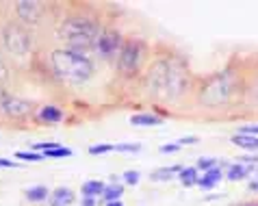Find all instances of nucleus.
Returning <instances> with one entry per match:
<instances>
[{"mask_svg":"<svg viewBox=\"0 0 258 206\" xmlns=\"http://www.w3.org/2000/svg\"><path fill=\"white\" fill-rule=\"evenodd\" d=\"M146 85L150 94L161 100H174L180 98L191 85V74L187 63L178 56H161L154 63H150Z\"/></svg>","mask_w":258,"mask_h":206,"instance_id":"obj_1","label":"nucleus"},{"mask_svg":"<svg viewBox=\"0 0 258 206\" xmlns=\"http://www.w3.org/2000/svg\"><path fill=\"white\" fill-rule=\"evenodd\" d=\"M48 63L52 67V72L66 81L70 85H81L87 83L91 76H94V63L87 54H81L76 50H70V48H54L48 54Z\"/></svg>","mask_w":258,"mask_h":206,"instance_id":"obj_2","label":"nucleus"},{"mask_svg":"<svg viewBox=\"0 0 258 206\" xmlns=\"http://www.w3.org/2000/svg\"><path fill=\"white\" fill-rule=\"evenodd\" d=\"M100 31L102 26L91 16H70L59 26V37L63 39L66 48L85 54L87 50H94Z\"/></svg>","mask_w":258,"mask_h":206,"instance_id":"obj_3","label":"nucleus"},{"mask_svg":"<svg viewBox=\"0 0 258 206\" xmlns=\"http://www.w3.org/2000/svg\"><path fill=\"white\" fill-rule=\"evenodd\" d=\"M236 94L243 96V81H239L234 70H224V72L209 76L200 85L198 100L204 106H224L232 102Z\"/></svg>","mask_w":258,"mask_h":206,"instance_id":"obj_4","label":"nucleus"},{"mask_svg":"<svg viewBox=\"0 0 258 206\" xmlns=\"http://www.w3.org/2000/svg\"><path fill=\"white\" fill-rule=\"evenodd\" d=\"M146 52L148 48L141 39H135V37L126 39L117 56V70L124 76H137L141 72L143 63H146Z\"/></svg>","mask_w":258,"mask_h":206,"instance_id":"obj_5","label":"nucleus"},{"mask_svg":"<svg viewBox=\"0 0 258 206\" xmlns=\"http://www.w3.org/2000/svg\"><path fill=\"white\" fill-rule=\"evenodd\" d=\"M124 37H121V33L117 28L113 26H102V31H100L98 39H96V46L94 50L102 56V59H115L119 56L121 52V46H124Z\"/></svg>","mask_w":258,"mask_h":206,"instance_id":"obj_6","label":"nucleus"},{"mask_svg":"<svg viewBox=\"0 0 258 206\" xmlns=\"http://www.w3.org/2000/svg\"><path fill=\"white\" fill-rule=\"evenodd\" d=\"M5 46L18 56L28 54L31 52V35L22 26H9L5 31Z\"/></svg>","mask_w":258,"mask_h":206,"instance_id":"obj_7","label":"nucleus"},{"mask_svg":"<svg viewBox=\"0 0 258 206\" xmlns=\"http://www.w3.org/2000/svg\"><path fill=\"white\" fill-rule=\"evenodd\" d=\"M3 106L9 117H26L35 111V102L24 100V98H7L3 100Z\"/></svg>","mask_w":258,"mask_h":206,"instance_id":"obj_8","label":"nucleus"},{"mask_svg":"<svg viewBox=\"0 0 258 206\" xmlns=\"http://www.w3.org/2000/svg\"><path fill=\"white\" fill-rule=\"evenodd\" d=\"M18 18L26 24H37L41 20V13H44V5L41 3H18L16 5Z\"/></svg>","mask_w":258,"mask_h":206,"instance_id":"obj_9","label":"nucleus"},{"mask_svg":"<svg viewBox=\"0 0 258 206\" xmlns=\"http://www.w3.org/2000/svg\"><path fill=\"white\" fill-rule=\"evenodd\" d=\"M228 167H230L228 163H219L217 167H213V169H209V172H204V176L198 180V187L204 189V191H211L215 184L224 178V169H228Z\"/></svg>","mask_w":258,"mask_h":206,"instance_id":"obj_10","label":"nucleus"},{"mask_svg":"<svg viewBox=\"0 0 258 206\" xmlns=\"http://www.w3.org/2000/svg\"><path fill=\"white\" fill-rule=\"evenodd\" d=\"M76 200L74 191L68 189V187H59L52 191V195H50V206H72Z\"/></svg>","mask_w":258,"mask_h":206,"instance_id":"obj_11","label":"nucleus"},{"mask_svg":"<svg viewBox=\"0 0 258 206\" xmlns=\"http://www.w3.org/2000/svg\"><path fill=\"white\" fill-rule=\"evenodd\" d=\"M254 169H256V165H245V163H234V165L228 167L226 178H228V180H232V182L243 180V178H247L249 174H254Z\"/></svg>","mask_w":258,"mask_h":206,"instance_id":"obj_12","label":"nucleus"},{"mask_svg":"<svg viewBox=\"0 0 258 206\" xmlns=\"http://www.w3.org/2000/svg\"><path fill=\"white\" fill-rule=\"evenodd\" d=\"M182 172V165H171V167H161V169H154L150 174V180L154 182H165V180H171L176 174Z\"/></svg>","mask_w":258,"mask_h":206,"instance_id":"obj_13","label":"nucleus"},{"mask_svg":"<svg viewBox=\"0 0 258 206\" xmlns=\"http://www.w3.org/2000/svg\"><path fill=\"white\" fill-rule=\"evenodd\" d=\"M104 189H106V184L102 180H85L81 187V193H83V197H96V195L102 197Z\"/></svg>","mask_w":258,"mask_h":206,"instance_id":"obj_14","label":"nucleus"},{"mask_svg":"<svg viewBox=\"0 0 258 206\" xmlns=\"http://www.w3.org/2000/svg\"><path fill=\"white\" fill-rule=\"evenodd\" d=\"M37 117H39V122H44V124H59L63 119V111L56 109V106H44V109L37 113Z\"/></svg>","mask_w":258,"mask_h":206,"instance_id":"obj_15","label":"nucleus"},{"mask_svg":"<svg viewBox=\"0 0 258 206\" xmlns=\"http://www.w3.org/2000/svg\"><path fill=\"white\" fill-rule=\"evenodd\" d=\"M131 124L133 126H161L163 124V117L154 115V113H139V115H133L131 117Z\"/></svg>","mask_w":258,"mask_h":206,"instance_id":"obj_16","label":"nucleus"},{"mask_svg":"<svg viewBox=\"0 0 258 206\" xmlns=\"http://www.w3.org/2000/svg\"><path fill=\"white\" fill-rule=\"evenodd\" d=\"M230 141L234 146L239 148H245V150H258V137H254V134H232Z\"/></svg>","mask_w":258,"mask_h":206,"instance_id":"obj_17","label":"nucleus"},{"mask_svg":"<svg viewBox=\"0 0 258 206\" xmlns=\"http://www.w3.org/2000/svg\"><path fill=\"white\" fill-rule=\"evenodd\" d=\"M124 187L121 184H106L104 193H102V202L109 204V202H115V200H121V195H124Z\"/></svg>","mask_w":258,"mask_h":206,"instance_id":"obj_18","label":"nucleus"},{"mask_svg":"<svg viewBox=\"0 0 258 206\" xmlns=\"http://www.w3.org/2000/svg\"><path fill=\"white\" fill-rule=\"evenodd\" d=\"M200 169L198 167H182V172L178 174L180 176V182L184 184V187H196L198 180H200Z\"/></svg>","mask_w":258,"mask_h":206,"instance_id":"obj_19","label":"nucleus"},{"mask_svg":"<svg viewBox=\"0 0 258 206\" xmlns=\"http://www.w3.org/2000/svg\"><path fill=\"white\" fill-rule=\"evenodd\" d=\"M26 200H31V202H44L46 197L50 195V191H48V187H44V184H37V187H31V189H26Z\"/></svg>","mask_w":258,"mask_h":206,"instance_id":"obj_20","label":"nucleus"},{"mask_svg":"<svg viewBox=\"0 0 258 206\" xmlns=\"http://www.w3.org/2000/svg\"><path fill=\"white\" fill-rule=\"evenodd\" d=\"M72 154H74V152H72V148L59 146V148H54V150H46V152H44V159H54V161H59V159H70Z\"/></svg>","mask_w":258,"mask_h":206,"instance_id":"obj_21","label":"nucleus"},{"mask_svg":"<svg viewBox=\"0 0 258 206\" xmlns=\"http://www.w3.org/2000/svg\"><path fill=\"white\" fill-rule=\"evenodd\" d=\"M16 159L28 161V163H37V161H44V154H39V152H16Z\"/></svg>","mask_w":258,"mask_h":206,"instance_id":"obj_22","label":"nucleus"},{"mask_svg":"<svg viewBox=\"0 0 258 206\" xmlns=\"http://www.w3.org/2000/svg\"><path fill=\"white\" fill-rule=\"evenodd\" d=\"M113 150H115V146H113V144H98V146L89 148V154L100 156V154H106V152H113Z\"/></svg>","mask_w":258,"mask_h":206,"instance_id":"obj_23","label":"nucleus"},{"mask_svg":"<svg viewBox=\"0 0 258 206\" xmlns=\"http://www.w3.org/2000/svg\"><path fill=\"white\" fill-rule=\"evenodd\" d=\"M115 150L117 152H128V154H137V152H141V144H117Z\"/></svg>","mask_w":258,"mask_h":206,"instance_id":"obj_24","label":"nucleus"},{"mask_svg":"<svg viewBox=\"0 0 258 206\" xmlns=\"http://www.w3.org/2000/svg\"><path fill=\"white\" fill-rule=\"evenodd\" d=\"M219 165V161L217 159H206V156H204V159H200L198 161V169H202V172H209V169H213V167H217Z\"/></svg>","mask_w":258,"mask_h":206,"instance_id":"obj_25","label":"nucleus"},{"mask_svg":"<svg viewBox=\"0 0 258 206\" xmlns=\"http://www.w3.org/2000/svg\"><path fill=\"white\" fill-rule=\"evenodd\" d=\"M139 172H135V169H128V172H124V182L126 184H137L139 182Z\"/></svg>","mask_w":258,"mask_h":206,"instance_id":"obj_26","label":"nucleus"},{"mask_svg":"<svg viewBox=\"0 0 258 206\" xmlns=\"http://www.w3.org/2000/svg\"><path fill=\"white\" fill-rule=\"evenodd\" d=\"M178 150H180V144H165V146H161L163 154H176Z\"/></svg>","mask_w":258,"mask_h":206,"instance_id":"obj_27","label":"nucleus"},{"mask_svg":"<svg viewBox=\"0 0 258 206\" xmlns=\"http://www.w3.org/2000/svg\"><path fill=\"white\" fill-rule=\"evenodd\" d=\"M241 134H258V124H249V126H243Z\"/></svg>","mask_w":258,"mask_h":206,"instance_id":"obj_28","label":"nucleus"},{"mask_svg":"<svg viewBox=\"0 0 258 206\" xmlns=\"http://www.w3.org/2000/svg\"><path fill=\"white\" fill-rule=\"evenodd\" d=\"M198 137H182L180 141H178V144H180V146H191V144H198Z\"/></svg>","mask_w":258,"mask_h":206,"instance_id":"obj_29","label":"nucleus"},{"mask_svg":"<svg viewBox=\"0 0 258 206\" xmlns=\"http://www.w3.org/2000/svg\"><path fill=\"white\" fill-rule=\"evenodd\" d=\"M7 76H9V72H7V65H5L3 61H0V83H5Z\"/></svg>","mask_w":258,"mask_h":206,"instance_id":"obj_30","label":"nucleus"},{"mask_svg":"<svg viewBox=\"0 0 258 206\" xmlns=\"http://www.w3.org/2000/svg\"><path fill=\"white\" fill-rule=\"evenodd\" d=\"M0 167H7V169H11V167H18V165H16V161H9V159H0Z\"/></svg>","mask_w":258,"mask_h":206,"instance_id":"obj_31","label":"nucleus"},{"mask_svg":"<svg viewBox=\"0 0 258 206\" xmlns=\"http://www.w3.org/2000/svg\"><path fill=\"white\" fill-rule=\"evenodd\" d=\"M81 206H96V197H83Z\"/></svg>","mask_w":258,"mask_h":206,"instance_id":"obj_32","label":"nucleus"},{"mask_svg":"<svg viewBox=\"0 0 258 206\" xmlns=\"http://www.w3.org/2000/svg\"><path fill=\"white\" fill-rule=\"evenodd\" d=\"M249 191H252V193H256V191H258V180H252V182H249V187H247Z\"/></svg>","mask_w":258,"mask_h":206,"instance_id":"obj_33","label":"nucleus"},{"mask_svg":"<svg viewBox=\"0 0 258 206\" xmlns=\"http://www.w3.org/2000/svg\"><path fill=\"white\" fill-rule=\"evenodd\" d=\"M232 206H258V202H239V204H232Z\"/></svg>","mask_w":258,"mask_h":206,"instance_id":"obj_34","label":"nucleus"},{"mask_svg":"<svg viewBox=\"0 0 258 206\" xmlns=\"http://www.w3.org/2000/svg\"><path fill=\"white\" fill-rule=\"evenodd\" d=\"M104 206H124V204H121V200H115V202H109V204H104Z\"/></svg>","mask_w":258,"mask_h":206,"instance_id":"obj_35","label":"nucleus"},{"mask_svg":"<svg viewBox=\"0 0 258 206\" xmlns=\"http://www.w3.org/2000/svg\"><path fill=\"white\" fill-rule=\"evenodd\" d=\"M254 176H256V178H254V180H258V165H256V169H254Z\"/></svg>","mask_w":258,"mask_h":206,"instance_id":"obj_36","label":"nucleus"},{"mask_svg":"<svg viewBox=\"0 0 258 206\" xmlns=\"http://www.w3.org/2000/svg\"><path fill=\"white\" fill-rule=\"evenodd\" d=\"M256 74H258V70H256Z\"/></svg>","mask_w":258,"mask_h":206,"instance_id":"obj_37","label":"nucleus"}]
</instances>
